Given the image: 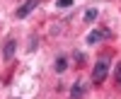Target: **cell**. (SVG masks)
<instances>
[{
    "label": "cell",
    "mask_w": 121,
    "mask_h": 99,
    "mask_svg": "<svg viewBox=\"0 0 121 99\" xmlns=\"http://www.w3.org/2000/svg\"><path fill=\"white\" fill-rule=\"evenodd\" d=\"M56 5H58V7H70V5H73V0H58Z\"/></svg>",
    "instance_id": "9c48e42d"
},
{
    "label": "cell",
    "mask_w": 121,
    "mask_h": 99,
    "mask_svg": "<svg viewBox=\"0 0 121 99\" xmlns=\"http://www.w3.org/2000/svg\"><path fill=\"white\" fill-rule=\"evenodd\" d=\"M109 56H99L97 58V63H95V68H92V82L95 85H102L104 80H107V75H109Z\"/></svg>",
    "instance_id": "6da1fadb"
},
{
    "label": "cell",
    "mask_w": 121,
    "mask_h": 99,
    "mask_svg": "<svg viewBox=\"0 0 121 99\" xmlns=\"http://www.w3.org/2000/svg\"><path fill=\"white\" fill-rule=\"evenodd\" d=\"M82 94H85V85L82 82H75L70 87V99H82Z\"/></svg>",
    "instance_id": "5b68a950"
},
{
    "label": "cell",
    "mask_w": 121,
    "mask_h": 99,
    "mask_svg": "<svg viewBox=\"0 0 121 99\" xmlns=\"http://www.w3.org/2000/svg\"><path fill=\"white\" fill-rule=\"evenodd\" d=\"M39 3H41V0H24V3H22V5L17 7L15 17H17V19H27V17L32 15V12H34L36 7H39Z\"/></svg>",
    "instance_id": "7a4b0ae2"
},
{
    "label": "cell",
    "mask_w": 121,
    "mask_h": 99,
    "mask_svg": "<svg viewBox=\"0 0 121 99\" xmlns=\"http://www.w3.org/2000/svg\"><path fill=\"white\" fill-rule=\"evenodd\" d=\"M97 15H99V12H97V7H87V10H85V22H87V24H92L95 19H97Z\"/></svg>",
    "instance_id": "52a82bcc"
},
{
    "label": "cell",
    "mask_w": 121,
    "mask_h": 99,
    "mask_svg": "<svg viewBox=\"0 0 121 99\" xmlns=\"http://www.w3.org/2000/svg\"><path fill=\"white\" fill-rule=\"evenodd\" d=\"M15 53H17V39L10 36L7 41H5V46H3V61H12Z\"/></svg>",
    "instance_id": "277c9868"
},
{
    "label": "cell",
    "mask_w": 121,
    "mask_h": 99,
    "mask_svg": "<svg viewBox=\"0 0 121 99\" xmlns=\"http://www.w3.org/2000/svg\"><path fill=\"white\" fill-rule=\"evenodd\" d=\"M36 48V36H32V41H29V51H34Z\"/></svg>",
    "instance_id": "30bf717a"
},
{
    "label": "cell",
    "mask_w": 121,
    "mask_h": 99,
    "mask_svg": "<svg viewBox=\"0 0 121 99\" xmlns=\"http://www.w3.org/2000/svg\"><path fill=\"white\" fill-rule=\"evenodd\" d=\"M53 68H56V73H65V68H68V58H65V56H58L56 63H53Z\"/></svg>",
    "instance_id": "8992f818"
},
{
    "label": "cell",
    "mask_w": 121,
    "mask_h": 99,
    "mask_svg": "<svg viewBox=\"0 0 121 99\" xmlns=\"http://www.w3.org/2000/svg\"><path fill=\"white\" fill-rule=\"evenodd\" d=\"M114 80H116V85L121 87V63L116 65V70H114Z\"/></svg>",
    "instance_id": "ba28073f"
},
{
    "label": "cell",
    "mask_w": 121,
    "mask_h": 99,
    "mask_svg": "<svg viewBox=\"0 0 121 99\" xmlns=\"http://www.w3.org/2000/svg\"><path fill=\"white\" fill-rule=\"evenodd\" d=\"M109 36H112V32H109V29H95V32H90V34H87L85 41H87L90 46H95V44L104 41V39H109Z\"/></svg>",
    "instance_id": "3957f363"
}]
</instances>
